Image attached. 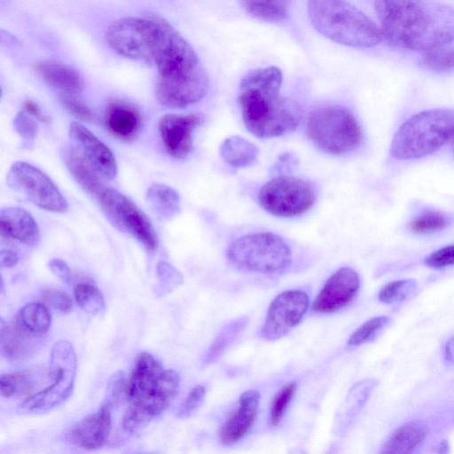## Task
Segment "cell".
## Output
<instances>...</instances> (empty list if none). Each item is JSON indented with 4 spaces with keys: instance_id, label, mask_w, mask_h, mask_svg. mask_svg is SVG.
<instances>
[{
    "instance_id": "21",
    "label": "cell",
    "mask_w": 454,
    "mask_h": 454,
    "mask_svg": "<svg viewBox=\"0 0 454 454\" xmlns=\"http://www.w3.org/2000/svg\"><path fill=\"white\" fill-rule=\"evenodd\" d=\"M44 336L34 334L12 319L11 322L1 320L0 350L2 356L12 363H20L31 356L43 344Z\"/></svg>"
},
{
    "instance_id": "22",
    "label": "cell",
    "mask_w": 454,
    "mask_h": 454,
    "mask_svg": "<svg viewBox=\"0 0 454 454\" xmlns=\"http://www.w3.org/2000/svg\"><path fill=\"white\" fill-rule=\"evenodd\" d=\"M104 121L108 131L125 142L134 140L142 127V117L138 109L121 99L111 100L106 105Z\"/></svg>"
},
{
    "instance_id": "50",
    "label": "cell",
    "mask_w": 454,
    "mask_h": 454,
    "mask_svg": "<svg viewBox=\"0 0 454 454\" xmlns=\"http://www.w3.org/2000/svg\"><path fill=\"white\" fill-rule=\"evenodd\" d=\"M294 158L289 153H286L279 157V160L276 163L274 168L280 172L283 171L282 169H289L292 164H294Z\"/></svg>"
},
{
    "instance_id": "1",
    "label": "cell",
    "mask_w": 454,
    "mask_h": 454,
    "mask_svg": "<svg viewBox=\"0 0 454 454\" xmlns=\"http://www.w3.org/2000/svg\"><path fill=\"white\" fill-rule=\"evenodd\" d=\"M153 15L156 24L153 63L158 70V101L170 108H184L199 102L209 87L206 69L181 34L159 13Z\"/></svg>"
},
{
    "instance_id": "32",
    "label": "cell",
    "mask_w": 454,
    "mask_h": 454,
    "mask_svg": "<svg viewBox=\"0 0 454 454\" xmlns=\"http://www.w3.org/2000/svg\"><path fill=\"white\" fill-rule=\"evenodd\" d=\"M240 4L249 15L266 22L281 21L288 13L286 1H242Z\"/></svg>"
},
{
    "instance_id": "46",
    "label": "cell",
    "mask_w": 454,
    "mask_h": 454,
    "mask_svg": "<svg viewBox=\"0 0 454 454\" xmlns=\"http://www.w3.org/2000/svg\"><path fill=\"white\" fill-rule=\"evenodd\" d=\"M48 265L51 271L63 282L68 285L73 283L71 270L65 261L60 258H52Z\"/></svg>"
},
{
    "instance_id": "43",
    "label": "cell",
    "mask_w": 454,
    "mask_h": 454,
    "mask_svg": "<svg viewBox=\"0 0 454 454\" xmlns=\"http://www.w3.org/2000/svg\"><path fill=\"white\" fill-rule=\"evenodd\" d=\"M205 387L202 385L195 386L179 405L176 411V417L180 419L191 417L201 405L205 399Z\"/></svg>"
},
{
    "instance_id": "28",
    "label": "cell",
    "mask_w": 454,
    "mask_h": 454,
    "mask_svg": "<svg viewBox=\"0 0 454 454\" xmlns=\"http://www.w3.org/2000/svg\"><path fill=\"white\" fill-rule=\"evenodd\" d=\"M146 202L160 220H169L180 211V197L170 186L153 184L146 192Z\"/></svg>"
},
{
    "instance_id": "4",
    "label": "cell",
    "mask_w": 454,
    "mask_h": 454,
    "mask_svg": "<svg viewBox=\"0 0 454 454\" xmlns=\"http://www.w3.org/2000/svg\"><path fill=\"white\" fill-rule=\"evenodd\" d=\"M308 15L320 34L343 45L370 48L383 38L380 27L356 6L346 1H309Z\"/></svg>"
},
{
    "instance_id": "7",
    "label": "cell",
    "mask_w": 454,
    "mask_h": 454,
    "mask_svg": "<svg viewBox=\"0 0 454 454\" xmlns=\"http://www.w3.org/2000/svg\"><path fill=\"white\" fill-rule=\"evenodd\" d=\"M226 255L238 269L261 274L283 272L292 262L287 244L271 232L252 233L236 239L229 246Z\"/></svg>"
},
{
    "instance_id": "41",
    "label": "cell",
    "mask_w": 454,
    "mask_h": 454,
    "mask_svg": "<svg viewBox=\"0 0 454 454\" xmlns=\"http://www.w3.org/2000/svg\"><path fill=\"white\" fill-rule=\"evenodd\" d=\"M127 379L123 372H115L110 379L104 403L111 408L119 405L123 399H126Z\"/></svg>"
},
{
    "instance_id": "16",
    "label": "cell",
    "mask_w": 454,
    "mask_h": 454,
    "mask_svg": "<svg viewBox=\"0 0 454 454\" xmlns=\"http://www.w3.org/2000/svg\"><path fill=\"white\" fill-rule=\"evenodd\" d=\"M359 287L357 272L348 267L340 268L326 280L315 298L312 310L318 314L337 312L354 300Z\"/></svg>"
},
{
    "instance_id": "47",
    "label": "cell",
    "mask_w": 454,
    "mask_h": 454,
    "mask_svg": "<svg viewBox=\"0 0 454 454\" xmlns=\"http://www.w3.org/2000/svg\"><path fill=\"white\" fill-rule=\"evenodd\" d=\"M23 108L26 113L31 115L36 121L43 123H48L50 121L49 117L43 113L40 106L33 100H25L23 103Z\"/></svg>"
},
{
    "instance_id": "23",
    "label": "cell",
    "mask_w": 454,
    "mask_h": 454,
    "mask_svg": "<svg viewBox=\"0 0 454 454\" xmlns=\"http://www.w3.org/2000/svg\"><path fill=\"white\" fill-rule=\"evenodd\" d=\"M0 233L5 239H16L35 246L40 239V231L34 217L25 209L11 207L0 212Z\"/></svg>"
},
{
    "instance_id": "27",
    "label": "cell",
    "mask_w": 454,
    "mask_h": 454,
    "mask_svg": "<svg viewBox=\"0 0 454 454\" xmlns=\"http://www.w3.org/2000/svg\"><path fill=\"white\" fill-rule=\"evenodd\" d=\"M427 435L421 421H411L396 428L382 447L380 454H412Z\"/></svg>"
},
{
    "instance_id": "19",
    "label": "cell",
    "mask_w": 454,
    "mask_h": 454,
    "mask_svg": "<svg viewBox=\"0 0 454 454\" xmlns=\"http://www.w3.org/2000/svg\"><path fill=\"white\" fill-rule=\"evenodd\" d=\"M111 407L103 402L99 409L75 423L67 439L74 446L97 450L106 443L112 429Z\"/></svg>"
},
{
    "instance_id": "17",
    "label": "cell",
    "mask_w": 454,
    "mask_h": 454,
    "mask_svg": "<svg viewBox=\"0 0 454 454\" xmlns=\"http://www.w3.org/2000/svg\"><path fill=\"white\" fill-rule=\"evenodd\" d=\"M202 121L198 114L163 115L158 127L168 154L175 159L185 158L192 150V133Z\"/></svg>"
},
{
    "instance_id": "36",
    "label": "cell",
    "mask_w": 454,
    "mask_h": 454,
    "mask_svg": "<svg viewBox=\"0 0 454 454\" xmlns=\"http://www.w3.org/2000/svg\"><path fill=\"white\" fill-rule=\"evenodd\" d=\"M414 279H399L385 285L379 292L380 301L385 304L402 302L411 297L417 290Z\"/></svg>"
},
{
    "instance_id": "24",
    "label": "cell",
    "mask_w": 454,
    "mask_h": 454,
    "mask_svg": "<svg viewBox=\"0 0 454 454\" xmlns=\"http://www.w3.org/2000/svg\"><path fill=\"white\" fill-rule=\"evenodd\" d=\"M165 369L160 362L148 352H141L136 358L127 379L126 399L134 402L145 394L157 381Z\"/></svg>"
},
{
    "instance_id": "45",
    "label": "cell",
    "mask_w": 454,
    "mask_h": 454,
    "mask_svg": "<svg viewBox=\"0 0 454 454\" xmlns=\"http://www.w3.org/2000/svg\"><path fill=\"white\" fill-rule=\"evenodd\" d=\"M427 267L442 269L454 265V244L441 247L430 254L425 260Z\"/></svg>"
},
{
    "instance_id": "39",
    "label": "cell",
    "mask_w": 454,
    "mask_h": 454,
    "mask_svg": "<svg viewBox=\"0 0 454 454\" xmlns=\"http://www.w3.org/2000/svg\"><path fill=\"white\" fill-rule=\"evenodd\" d=\"M158 283L154 287L156 295H164L180 286L183 282L182 274L171 264L160 262L157 265Z\"/></svg>"
},
{
    "instance_id": "20",
    "label": "cell",
    "mask_w": 454,
    "mask_h": 454,
    "mask_svg": "<svg viewBox=\"0 0 454 454\" xmlns=\"http://www.w3.org/2000/svg\"><path fill=\"white\" fill-rule=\"evenodd\" d=\"M260 398L256 390H247L239 396L219 429V439L223 445L235 444L249 432L257 417Z\"/></svg>"
},
{
    "instance_id": "48",
    "label": "cell",
    "mask_w": 454,
    "mask_h": 454,
    "mask_svg": "<svg viewBox=\"0 0 454 454\" xmlns=\"http://www.w3.org/2000/svg\"><path fill=\"white\" fill-rule=\"evenodd\" d=\"M19 262L17 254L11 250H2L0 252V264L2 268H12Z\"/></svg>"
},
{
    "instance_id": "18",
    "label": "cell",
    "mask_w": 454,
    "mask_h": 454,
    "mask_svg": "<svg viewBox=\"0 0 454 454\" xmlns=\"http://www.w3.org/2000/svg\"><path fill=\"white\" fill-rule=\"evenodd\" d=\"M59 369L34 367L2 374L0 377L1 395L6 398H27L54 383L59 377Z\"/></svg>"
},
{
    "instance_id": "34",
    "label": "cell",
    "mask_w": 454,
    "mask_h": 454,
    "mask_svg": "<svg viewBox=\"0 0 454 454\" xmlns=\"http://www.w3.org/2000/svg\"><path fill=\"white\" fill-rule=\"evenodd\" d=\"M423 65L434 71L449 72L454 70V45H442L424 51L421 58Z\"/></svg>"
},
{
    "instance_id": "42",
    "label": "cell",
    "mask_w": 454,
    "mask_h": 454,
    "mask_svg": "<svg viewBox=\"0 0 454 454\" xmlns=\"http://www.w3.org/2000/svg\"><path fill=\"white\" fill-rule=\"evenodd\" d=\"M59 101L64 108H66L74 116L83 121H93L96 119L95 113L82 100L78 99L74 95L61 94Z\"/></svg>"
},
{
    "instance_id": "40",
    "label": "cell",
    "mask_w": 454,
    "mask_h": 454,
    "mask_svg": "<svg viewBox=\"0 0 454 454\" xmlns=\"http://www.w3.org/2000/svg\"><path fill=\"white\" fill-rule=\"evenodd\" d=\"M13 126L21 137L23 145L31 147L38 131L36 120L24 110L20 111L13 119Z\"/></svg>"
},
{
    "instance_id": "2",
    "label": "cell",
    "mask_w": 454,
    "mask_h": 454,
    "mask_svg": "<svg viewBox=\"0 0 454 454\" xmlns=\"http://www.w3.org/2000/svg\"><path fill=\"white\" fill-rule=\"evenodd\" d=\"M382 37L392 46L427 51L454 41V9L430 1H377Z\"/></svg>"
},
{
    "instance_id": "8",
    "label": "cell",
    "mask_w": 454,
    "mask_h": 454,
    "mask_svg": "<svg viewBox=\"0 0 454 454\" xmlns=\"http://www.w3.org/2000/svg\"><path fill=\"white\" fill-rule=\"evenodd\" d=\"M258 200L273 215L293 217L306 213L313 207L316 192L307 181L281 175L273 177L261 188Z\"/></svg>"
},
{
    "instance_id": "5",
    "label": "cell",
    "mask_w": 454,
    "mask_h": 454,
    "mask_svg": "<svg viewBox=\"0 0 454 454\" xmlns=\"http://www.w3.org/2000/svg\"><path fill=\"white\" fill-rule=\"evenodd\" d=\"M454 135V110L435 108L419 112L396 130L391 155L400 160L419 159L442 148Z\"/></svg>"
},
{
    "instance_id": "12",
    "label": "cell",
    "mask_w": 454,
    "mask_h": 454,
    "mask_svg": "<svg viewBox=\"0 0 454 454\" xmlns=\"http://www.w3.org/2000/svg\"><path fill=\"white\" fill-rule=\"evenodd\" d=\"M179 386L178 373L171 369L164 370L145 394L129 403L121 421L123 430L135 433L161 415L176 399Z\"/></svg>"
},
{
    "instance_id": "14",
    "label": "cell",
    "mask_w": 454,
    "mask_h": 454,
    "mask_svg": "<svg viewBox=\"0 0 454 454\" xmlns=\"http://www.w3.org/2000/svg\"><path fill=\"white\" fill-rule=\"evenodd\" d=\"M309 299L305 292L288 290L275 297L270 303L260 336L265 340H275L296 326L309 308Z\"/></svg>"
},
{
    "instance_id": "25",
    "label": "cell",
    "mask_w": 454,
    "mask_h": 454,
    "mask_svg": "<svg viewBox=\"0 0 454 454\" xmlns=\"http://www.w3.org/2000/svg\"><path fill=\"white\" fill-rule=\"evenodd\" d=\"M34 69L47 84L61 90L63 94L74 95L83 90L82 75L67 64L44 59L35 62Z\"/></svg>"
},
{
    "instance_id": "10",
    "label": "cell",
    "mask_w": 454,
    "mask_h": 454,
    "mask_svg": "<svg viewBox=\"0 0 454 454\" xmlns=\"http://www.w3.org/2000/svg\"><path fill=\"white\" fill-rule=\"evenodd\" d=\"M156 24L152 12L141 17H124L112 22L106 29L108 44L119 54L136 60L153 63Z\"/></svg>"
},
{
    "instance_id": "35",
    "label": "cell",
    "mask_w": 454,
    "mask_h": 454,
    "mask_svg": "<svg viewBox=\"0 0 454 454\" xmlns=\"http://www.w3.org/2000/svg\"><path fill=\"white\" fill-rule=\"evenodd\" d=\"M450 219L443 213L435 210H425L418 215L410 224L413 232L428 234L446 229Z\"/></svg>"
},
{
    "instance_id": "51",
    "label": "cell",
    "mask_w": 454,
    "mask_h": 454,
    "mask_svg": "<svg viewBox=\"0 0 454 454\" xmlns=\"http://www.w3.org/2000/svg\"><path fill=\"white\" fill-rule=\"evenodd\" d=\"M451 141H452V148H453V151H454V135H453V137L451 138Z\"/></svg>"
},
{
    "instance_id": "38",
    "label": "cell",
    "mask_w": 454,
    "mask_h": 454,
    "mask_svg": "<svg viewBox=\"0 0 454 454\" xmlns=\"http://www.w3.org/2000/svg\"><path fill=\"white\" fill-rule=\"evenodd\" d=\"M297 388L295 381L286 384L274 395L270 408V422L271 426L277 427L282 420V418L294 398Z\"/></svg>"
},
{
    "instance_id": "31",
    "label": "cell",
    "mask_w": 454,
    "mask_h": 454,
    "mask_svg": "<svg viewBox=\"0 0 454 454\" xmlns=\"http://www.w3.org/2000/svg\"><path fill=\"white\" fill-rule=\"evenodd\" d=\"M27 331L44 336L50 329L51 317L47 307L41 302H30L23 306L13 318Z\"/></svg>"
},
{
    "instance_id": "15",
    "label": "cell",
    "mask_w": 454,
    "mask_h": 454,
    "mask_svg": "<svg viewBox=\"0 0 454 454\" xmlns=\"http://www.w3.org/2000/svg\"><path fill=\"white\" fill-rule=\"evenodd\" d=\"M69 137L71 145L106 183L115 178L118 168L114 153L90 129L74 121L69 126Z\"/></svg>"
},
{
    "instance_id": "29",
    "label": "cell",
    "mask_w": 454,
    "mask_h": 454,
    "mask_svg": "<svg viewBox=\"0 0 454 454\" xmlns=\"http://www.w3.org/2000/svg\"><path fill=\"white\" fill-rule=\"evenodd\" d=\"M223 160L233 168L252 165L258 155L257 147L239 136H231L223 140L220 146Z\"/></svg>"
},
{
    "instance_id": "13",
    "label": "cell",
    "mask_w": 454,
    "mask_h": 454,
    "mask_svg": "<svg viewBox=\"0 0 454 454\" xmlns=\"http://www.w3.org/2000/svg\"><path fill=\"white\" fill-rule=\"evenodd\" d=\"M8 186L37 207L63 213L68 204L59 188L41 169L25 161L14 162L6 176Z\"/></svg>"
},
{
    "instance_id": "30",
    "label": "cell",
    "mask_w": 454,
    "mask_h": 454,
    "mask_svg": "<svg viewBox=\"0 0 454 454\" xmlns=\"http://www.w3.org/2000/svg\"><path fill=\"white\" fill-rule=\"evenodd\" d=\"M247 324V317L236 318L226 324L207 348L202 364L207 365L217 360L245 330Z\"/></svg>"
},
{
    "instance_id": "37",
    "label": "cell",
    "mask_w": 454,
    "mask_h": 454,
    "mask_svg": "<svg viewBox=\"0 0 454 454\" xmlns=\"http://www.w3.org/2000/svg\"><path fill=\"white\" fill-rule=\"evenodd\" d=\"M390 322L386 316L374 317L361 325L349 337L348 345L350 347L360 346L373 339Z\"/></svg>"
},
{
    "instance_id": "11",
    "label": "cell",
    "mask_w": 454,
    "mask_h": 454,
    "mask_svg": "<svg viewBox=\"0 0 454 454\" xmlns=\"http://www.w3.org/2000/svg\"><path fill=\"white\" fill-rule=\"evenodd\" d=\"M109 222L137 241L149 252L158 248V237L146 215L127 196L106 187L98 198Z\"/></svg>"
},
{
    "instance_id": "3",
    "label": "cell",
    "mask_w": 454,
    "mask_h": 454,
    "mask_svg": "<svg viewBox=\"0 0 454 454\" xmlns=\"http://www.w3.org/2000/svg\"><path fill=\"white\" fill-rule=\"evenodd\" d=\"M283 76L276 67L257 68L245 74L238 97L247 129L259 138L290 133L298 126L299 105L279 92Z\"/></svg>"
},
{
    "instance_id": "49",
    "label": "cell",
    "mask_w": 454,
    "mask_h": 454,
    "mask_svg": "<svg viewBox=\"0 0 454 454\" xmlns=\"http://www.w3.org/2000/svg\"><path fill=\"white\" fill-rule=\"evenodd\" d=\"M443 356L446 361L454 364V335L446 341L443 347Z\"/></svg>"
},
{
    "instance_id": "44",
    "label": "cell",
    "mask_w": 454,
    "mask_h": 454,
    "mask_svg": "<svg viewBox=\"0 0 454 454\" xmlns=\"http://www.w3.org/2000/svg\"><path fill=\"white\" fill-rule=\"evenodd\" d=\"M42 301L61 313H68L73 308V300L65 291L50 288L41 295Z\"/></svg>"
},
{
    "instance_id": "6",
    "label": "cell",
    "mask_w": 454,
    "mask_h": 454,
    "mask_svg": "<svg viewBox=\"0 0 454 454\" xmlns=\"http://www.w3.org/2000/svg\"><path fill=\"white\" fill-rule=\"evenodd\" d=\"M306 132L319 150L333 155L353 151L362 140L357 120L349 109L339 105L313 110L308 117Z\"/></svg>"
},
{
    "instance_id": "33",
    "label": "cell",
    "mask_w": 454,
    "mask_h": 454,
    "mask_svg": "<svg viewBox=\"0 0 454 454\" xmlns=\"http://www.w3.org/2000/svg\"><path fill=\"white\" fill-rule=\"evenodd\" d=\"M74 296L78 306L90 315H100L106 310L104 296L91 282L77 283L74 287Z\"/></svg>"
},
{
    "instance_id": "26",
    "label": "cell",
    "mask_w": 454,
    "mask_h": 454,
    "mask_svg": "<svg viewBox=\"0 0 454 454\" xmlns=\"http://www.w3.org/2000/svg\"><path fill=\"white\" fill-rule=\"evenodd\" d=\"M62 157L66 167L75 181L90 195L97 198L106 188V183L98 175L80 153L69 145L63 149Z\"/></svg>"
},
{
    "instance_id": "9",
    "label": "cell",
    "mask_w": 454,
    "mask_h": 454,
    "mask_svg": "<svg viewBox=\"0 0 454 454\" xmlns=\"http://www.w3.org/2000/svg\"><path fill=\"white\" fill-rule=\"evenodd\" d=\"M51 364L60 371L59 379L39 393L24 399L18 409L21 413H42L66 402L71 395L76 375V356L72 344L59 340L51 351Z\"/></svg>"
}]
</instances>
